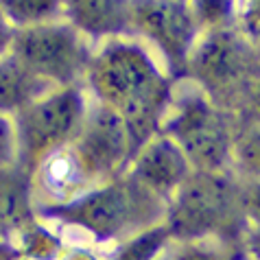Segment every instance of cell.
Segmentation results:
<instances>
[{
  "label": "cell",
  "instance_id": "3",
  "mask_svg": "<svg viewBox=\"0 0 260 260\" xmlns=\"http://www.w3.org/2000/svg\"><path fill=\"white\" fill-rule=\"evenodd\" d=\"M164 223L175 241H243L249 225L238 177L232 171H192L166 204Z\"/></svg>",
  "mask_w": 260,
  "mask_h": 260
},
{
  "label": "cell",
  "instance_id": "6",
  "mask_svg": "<svg viewBox=\"0 0 260 260\" xmlns=\"http://www.w3.org/2000/svg\"><path fill=\"white\" fill-rule=\"evenodd\" d=\"M258 77L251 46L238 31L225 26L199 33L182 79L194 83L228 110V101L245 99Z\"/></svg>",
  "mask_w": 260,
  "mask_h": 260
},
{
  "label": "cell",
  "instance_id": "19",
  "mask_svg": "<svg viewBox=\"0 0 260 260\" xmlns=\"http://www.w3.org/2000/svg\"><path fill=\"white\" fill-rule=\"evenodd\" d=\"M241 182V208L249 228H260V179H238Z\"/></svg>",
  "mask_w": 260,
  "mask_h": 260
},
{
  "label": "cell",
  "instance_id": "16",
  "mask_svg": "<svg viewBox=\"0 0 260 260\" xmlns=\"http://www.w3.org/2000/svg\"><path fill=\"white\" fill-rule=\"evenodd\" d=\"M230 171L238 179H260V120L241 127L234 142Z\"/></svg>",
  "mask_w": 260,
  "mask_h": 260
},
{
  "label": "cell",
  "instance_id": "22",
  "mask_svg": "<svg viewBox=\"0 0 260 260\" xmlns=\"http://www.w3.org/2000/svg\"><path fill=\"white\" fill-rule=\"evenodd\" d=\"M13 35H16V28L7 22L5 16L0 13V57H3L5 53H9L11 42H13Z\"/></svg>",
  "mask_w": 260,
  "mask_h": 260
},
{
  "label": "cell",
  "instance_id": "14",
  "mask_svg": "<svg viewBox=\"0 0 260 260\" xmlns=\"http://www.w3.org/2000/svg\"><path fill=\"white\" fill-rule=\"evenodd\" d=\"M155 260H249L245 243L225 241H173Z\"/></svg>",
  "mask_w": 260,
  "mask_h": 260
},
{
  "label": "cell",
  "instance_id": "8",
  "mask_svg": "<svg viewBox=\"0 0 260 260\" xmlns=\"http://www.w3.org/2000/svg\"><path fill=\"white\" fill-rule=\"evenodd\" d=\"M201 33L186 0H132L129 35L142 42L173 79L184 77L188 55Z\"/></svg>",
  "mask_w": 260,
  "mask_h": 260
},
{
  "label": "cell",
  "instance_id": "11",
  "mask_svg": "<svg viewBox=\"0 0 260 260\" xmlns=\"http://www.w3.org/2000/svg\"><path fill=\"white\" fill-rule=\"evenodd\" d=\"M132 0H66L63 18L92 44L129 35Z\"/></svg>",
  "mask_w": 260,
  "mask_h": 260
},
{
  "label": "cell",
  "instance_id": "5",
  "mask_svg": "<svg viewBox=\"0 0 260 260\" xmlns=\"http://www.w3.org/2000/svg\"><path fill=\"white\" fill-rule=\"evenodd\" d=\"M90 94L83 83L44 92L13 116L18 134V166L28 175L44 157L75 140L88 114Z\"/></svg>",
  "mask_w": 260,
  "mask_h": 260
},
{
  "label": "cell",
  "instance_id": "1",
  "mask_svg": "<svg viewBox=\"0 0 260 260\" xmlns=\"http://www.w3.org/2000/svg\"><path fill=\"white\" fill-rule=\"evenodd\" d=\"M83 85L92 99L122 118L138 149L160 132L175 79L153 50L125 35L94 46Z\"/></svg>",
  "mask_w": 260,
  "mask_h": 260
},
{
  "label": "cell",
  "instance_id": "12",
  "mask_svg": "<svg viewBox=\"0 0 260 260\" xmlns=\"http://www.w3.org/2000/svg\"><path fill=\"white\" fill-rule=\"evenodd\" d=\"M35 219L31 175L18 164L0 169V245Z\"/></svg>",
  "mask_w": 260,
  "mask_h": 260
},
{
  "label": "cell",
  "instance_id": "23",
  "mask_svg": "<svg viewBox=\"0 0 260 260\" xmlns=\"http://www.w3.org/2000/svg\"><path fill=\"white\" fill-rule=\"evenodd\" d=\"M0 260H22V258H20L11 247H7V245H0Z\"/></svg>",
  "mask_w": 260,
  "mask_h": 260
},
{
  "label": "cell",
  "instance_id": "9",
  "mask_svg": "<svg viewBox=\"0 0 260 260\" xmlns=\"http://www.w3.org/2000/svg\"><path fill=\"white\" fill-rule=\"evenodd\" d=\"M70 147L96 184L122 175L136 151L122 118L94 99Z\"/></svg>",
  "mask_w": 260,
  "mask_h": 260
},
{
  "label": "cell",
  "instance_id": "17",
  "mask_svg": "<svg viewBox=\"0 0 260 260\" xmlns=\"http://www.w3.org/2000/svg\"><path fill=\"white\" fill-rule=\"evenodd\" d=\"M201 31L232 26L238 13V0H186Z\"/></svg>",
  "mask_w": 260,
  "mask_h": 260
},
{
  "label": "cell",
  "instance_id": "18",
  "mask_svg": "<svg viewBox=\"0 0 260 260\" xmlns=\"http://www.w3.org/2000/svg\"><path fill=\"white\" fill-rule=\"evenodd\" d=\"M18 164V134L13 116L0 112V169Z\"/></svg>",
  "mask_w": 260,
  "mask_h": 260
},
{
  "label": "cell",
  "instance_id": "13",
  "mask_svg": "<svg viewBox=\"0 0 260 260\" xmlns=\"http://www.w3.org/2000/svg\"><path fill=\"white\" fill-rule=\"evenodd\" d=\"M53 90L40 77H35L16 55L5 53L0 57V112L16 116L44 92Z\"/></svg>",
  "mask_w": 260,
  "mask_h": 260
},
{
  "label": "cell",
  "instance_id": "10",
  "mask_svg": "<svg viewBox=\"0 0 260 260\" xmlns=\"http://www.w3.org/2000/svg\"><path fill=\"white\" fill-rule=\"evenodd\" d=\"M125 173L142 188L169 204L173 192L192 173V166L184 151L169 136L157 132L134 151Z\"/></svg>",
  "mask_w": 260,
  "mask_h": 260
},
{
  "label": "cell",
  "instance_id": "20",
  "mask_svg": "<svg viewBox=\"0 0 260 260\" xmlns=\"http://www.w3.org/2000/svg\"><path fill=\"white\" fill-rule=\"evenodd\" d=\"M243 24L249 33H260V0H238Z\"/></svg>",
  "mask_w": 260,
  "mask_h": 260
},
{
  "label": "cell",
  "instance_id": "21",
  "mask_svg": "<svg viewBox=\"0 0 260 260\" xmlns=\"http://www.w3.org/2000/svg\"><path fill=\"white\" fill-rule=\"evenodd\" d=\"M243 243L249 260H260V228H247Z\"/></svg>",
  "mask_w": 260,
  "mask_h": 260
},
{
  "label": "cell",
  "instance_id": "4",
  "mask_svg": "<svg viewBox=\"0 0 260 260\" xmlns=\"http://www.w3.org/2000/svg\"><path fill=\"white\" fill-rule=\"evenodd\" d=\"M160 132L184 151L192 171L225 173L232 166V151L241 127L232 112L186 81L173 85Z\"/></svg>",
  "mask_w": 260,
  "mask_h": 260
},
{
  "label": "cell",
  "instance_id": "7",
  "mask_svg": "<svg viewBox=\"0 0 260 260\" xmlns=\"http://www.w3.org/2000/svg\"><path fill=\"white\" fill-rule=\"evenodd\" d=\"M94 44L66 18L20 28L9 53L50 88L83 83Z\"/></svg>",
  "mask_w": 260,
  "mask_h": 260
},
{
  "label": "cell",
  "instance_id": "2",
  "mask_svg": "<svg viewBox=\"0 0 260 260\" xmlns=\"http://www.w3.org/2000/svg\"><path fill=\"white\" fill-rule=\"evenodd\" d=\"M166 216V201L142 188L127 173L94 186L81 197L59 208L38 212V219L50 223L63 241L90 245L103 256L120 243L144 230L160 225Z\"/></svg>",
  "mask_w": 260,
  "mask_h": 260
},
{
  "label": "cell",
  "instance_id": "15",
  "mask_svg": "<svg viewBox=\"0 0 260 260\" xmlns=\"http://www.w3.org/2000/svg\"><path fill=\"white\" fill-rule=\"evenodd\" d=\"M66 0H0V13L16 31L63 20Z\"/></svg>",
  "mask_w": 260,
  "mask_h": 260
}]
</instances>
